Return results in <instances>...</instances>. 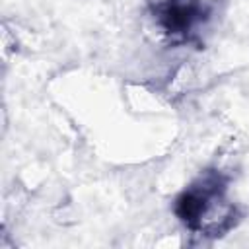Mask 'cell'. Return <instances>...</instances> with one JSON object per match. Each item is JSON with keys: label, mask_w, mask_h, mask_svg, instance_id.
I'll return each instance as SVG.
<instances>
[{"label": "cell", "mask_w": 249, "mask_h": 249, "mask_svg": "<svg viewBox=\"0 0 249 249\" xmlns=\"http://www.w3.org/2000/svg\"><path fill=\"white\" fill-rule=\"evenodd\" d=\"M150 8L156 23L173 41L187 39L208 16L200 0H150Z\"/></svg>", "instance_id": "cell-2"}, {"label": "cell", "mask_w": 249, "mask_h": 249, "mask_svg": "<svg viewBox=\"0 0 249 249\" xmlns=\"http://www.w3.org/2000/svg\"><path fill=\"white\" fill-rule=\"evenodd\" d=\"M177 216L196 231L220 233L233 224V206L226 200L220 175L206 173L175 200Z\"/></svg>", "instance_id": "cell-1"}]
</instances>
